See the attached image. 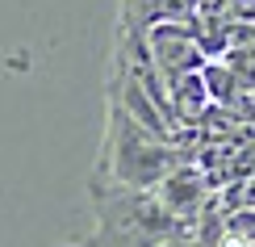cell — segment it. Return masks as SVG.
<instances>
[{
	"label": "cell",
	"mask_w": 255,
	"mask_h": 247,
	"mask_svg": "<svg viewBox=\"0 0 255 247\" xmlns=\"http://www.w3.org/2000/svg\"><path fill=\"white\" fill-rule=\"evenodd\" d=\"M159 8H163V0H118V21L122 25L151 29L159 21Z\"/></svg>",
	"instance_id": "obj_4"
},
{
	"label": "cell",
	"mask_w": 255,
	"mask_h": 247,
	"mask_svg": "<svg viewBox=\"0 0 255 247\" xmlns=\"http://www.w3.org/2000/svg\"><path fill=\"white\" fill-rule=\"evenodd\" d=\"M88 193H92V210H97V235L71 247H163L176 235L201 231V222H188L167 210L155 189L88 180Z\"/></svg>",
	"instance_id": "obj_1"
},
{
	"label": "cell",
	"mask_w": 255,
	"mask_h": 247,
	"mask_svg": "<svg viewBox=\"0 0 255 247\" xmlns=\"http://www.w3.org/2000/svg\"><path fill=\"white\" fill-rule=\"evenodd\" d=\"M146 42H151V55H155L159 67H163L167 84L176 76H184V71H201L209 63L193 21H155V25L146 29Z\"/></svg>",
	"instance_id": "obj_3"
},
{
	"label": "cell",
	"mask_w": 255,
	"mask_h": 247,
	"mask_svg": "<svg viewBox=\"0 0 255 247\" xmlns=\"http://www.w3.org/2000/svg\"><path fill=\"white\" fill-rule=\"evenodd\" d=\"M188 159H197V151L172 143V138H159L134 113H126L122 105L105 101V138H101V155H97V168H92V180H113V185H130V189H155L163 176H172Z\"/></svg>",
	"instance_id": "obj_2"
}]
</instances>
